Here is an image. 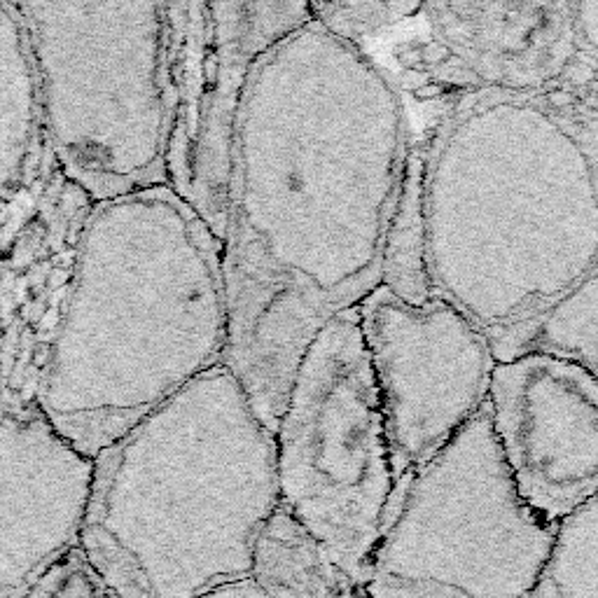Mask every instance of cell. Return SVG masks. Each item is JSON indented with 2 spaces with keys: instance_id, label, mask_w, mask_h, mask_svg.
<instances>
[{
  "instance_id": "obj_4",
  "label": "cell",
  "mask_w": 598,
  "mask_h": 598,
  "mask_svg": "<svg viewBox=\"0 0 598 598\" xmlns=\"http://www.w3.org/2000/svg\"><path fill=\"white\" fill-rule=\"evenodd\" d=\"M278 500L274 428L227 363L94 458L80 547L108 549L155 598L250 577Z\"/></svg>"
},
{
  "instance_id": "obj_17",
  "label": "cell",
  "mask_w": 598,
  "mask_h": 598,
  "mask_svg": "<svg viewBox=\"0 0 598 598\" xmlns=\"http://www.w3.org/2000/svg\"><path fill=\"white\" fill-rule=\"evenodd\" d=\"M526 351L575 360L598 381V267L528 332L517 356Z\"/></svg>"
},
{
  "instance_id": "obj_11",
  "label": "cell",
  "mask_w": 598,
  "mask_h": 598,
  "mask_svg": "<svg viewBox=\"0 0 598 598\" xmlns=\"http://www.w3.org/2000/svg\"><path fill=\"white\" fill-rule=\"evenodd\" d=\"M92 479L94 458L40 405L0 421V598H22L80 547Z\"/></svg>"
},
{
  "instance_id": "obj_12",
  "label": "cell",
  "mask_w": 598,
  "mask_h": 598,
  "mask_svg": "<svg viewBox=\"0 0 598 598\" xmlns=\"http://www.w3.org/2000/svg\"><path fill=\"white\" fill-rule=\"evenodd\" d=\"M433 36L479 89L545 92L580 59L573 3H423Z\"/></svg>"
},
{
  "instance_id": "obj_20",
  "label": "cell",
  "mask_w": 598,
  "mask_h": 598,
  "mask_svg": "<svg viewBox=\"0 0 598 598\" xmlns=\"http://www.w3.org/2000/svg\"><path fill=\"white\" fill-rule=\"evenodd\" d=\"M199 598H264L262 591L255 587L253 580H239V582H227V584H220V587H215L208 591V594L199 596Z\"/></svg>"
},
{
  "instance_id": "obj_15",
  "label": "cell",
  "mask_w": 598,
  "mask_h": 598,
  "mask_svg": "<svg viewBox=\"0 0 598 598\" xmlns=\"http://www.w3.org/2000/svg\"><path fill=\"white\" fill-rule=\"evenodd\" d=\"M423 145L412 136L405 171H402L400 192L388 222L384 243V269L381 288L391 290L402 302L421 304L435 295L428 271V239H426V206H423Z\"/></svg>"
},
{
  "instance_id": "obj_2",
  "label": "cell",
  "mask_w": 598,
  "mask_h": 598,
  "mask_svg": "<svg viewBox=\"0 0 598 598\" xmlns=\"http://www.w3.org/2000/svg\"><path fill=\"white\" fill-rule=\"evenodd\" d=\"M421 145L433 292L510 360L598 267V113L477 89Z\"/></svg>"
},
{
  "instance_id": "obj_7",
  "label": "cell",
  "mask_w": 598,
  "mask_h": 598,
  "mask_svg": "<svg viewBox=\"0 0 598 598\" xmlns=\"http://www.w3.org/2000/svg\"><path fill=\"white\" fill-rule=\"evenodd\" d=\"M274 440L281 507L365 587L398 482L358 309L332 318L304 351Z\"/></svg>"
},
{
  "instance_id": "obj_5",
  "label": "cell",
  "mask_w": 598,
  "mask_h": 598,
  "mask_svg": "<svg viewBox=\"0 0 598 598\" xmlns=\"http://www.w3.org/2000/svg\"><path fill=\"white\" fill-rule=\"evenodd\" d=\"M38 71L45 145L106 201L166 178L164 3H17Z\"/></svg>"
},
{
  "instance_id": "obj_9",
  "label": "cell",
  "mask_w": 598,
  "mask_h": 598,
  "mask_svg": "<svg viewBox=\"0 0 598 598\" xmlns=\"http://www.w3.org/2000/svg\"><path fill=\"white\" fill-rule=\"evenodd\" d=\"M358 316L400 484L486 407L498 360L489 337L437 295L414 307L377 288Z\"/></svg>"
},
{
  "instance_id": "obj_6",
  "label": "cell",
  "mask_w": 598,
  "mask_h": 598,
  "mask_svg": "<svg viewBox=\"0 0 598 598\" xmlns=\"http://www.w3.org/2000/svg\"><path fill=\"white\" fill-rule=\"evenodd\" d=\"M514 486L486 407L395 486L367 598H533L554 545Z\"/></svg>"
},
{
  "instance_id": "obj_10",
  "label": "cell",
  "mask_w": 598,
  "mask_h": 598,
  "mask_svg": "<svg viewBox=\"0 0 598 598\" xmlns=\"http://www.w3.org/2000/svg\"><path fill=\"white\" fill-rule=\"evenodd\" d=\"M486 414L519 496L559 526L598 493V381L575 360L526 351L493 370Z\"/></svg>"
},
{
  "instance_id": "obj_1",
  "label": "cell",
  "mask_w": 598,
  "mask_h": 598,
  "mask_svg": "<svg viewBox=\"0 0 598 598\" xmlns=\"http://www.w3.org/2000/svg\"><path fill=\"white\" fill-rule=\"evenodd\" d=\"M412 136L393 75L314 12L253 68L222 239L227 365L274 430L314 337L381 288Z\"/></svg>"
},
{
  "instance_id": "obj_13",
  "label": "cell",
  "mask_w": 598,
  "mask_h": 598,
  "mask_svg": "<svg viewBox=\"0 0 598 598\" xmlns=\"http://www.w3.org/2000/svg\"><path fill=\"white\" fill-rule=\"evenodd\" d=\"M47 157L29 29L17 3L0 0V206L36 178Z\"/></svg>"
},
{
  "instance_id": "obj_19",
  "label": "cell",
  "mask_w": 598,
  "mask_h": 598,
  "mask_svg": "<svg viewBox=\"0 0 598 598\" xmlns=\"http://www.w3.org/2000/svg\"><path fill=\"white\" fill-rule=\"evenodd\" d=\"M573 24L580 45L575 71L584 78L563 85L577 89L582 101L598 113V3H573Z\"/></svg>"
},
{
  "instance_id": "obj_8",
  "label": "cell",
  "mask_w": 598,
  "mask_h": 598,
  "mask_svg": "<svg viewBox=\"0 0 598 598\" xmlns=\"http://www.w3.org/2000/svg\"><path fill=\"white\" fill-rule=\"evenodd\" d=\"M309 19L311 3H164L166 178L220 241L250 75Z\"/></svg>"
},
{
  "instance_id": "obj_3",
  "label": "cell",
  "mask_w": 598,
  "mask_h": 598,
  "mask_svg": "<svg viewBox=\"0 0 598 598\" xmlns=\"http://www.w3.org/2000/svg\"><path fill=\"white\" fill-rule=\"evenodd\" d=\"M229 358L222 241L169 185L94 201L38 405L99 458Z\"/></svg>"
},
{
  "instance_id": "obj_14",
  "label": "cell",
  "mask_w": 598,
  "mask_h": 598,
  "mask_svg": "<svg viewBox=\"0 0 598 598\" xmlns=\"http://www.w3.org/2000/svg\"><path fill=\"white\" fill-rule=\"evenodd\" d=\"M250 580L264 598H339L356 587L283 507L257 535Z\"/></svg>"
},
{
  "instance_id": "obj_18",
  "label": "cell",
  "mask_w": 598,
  "mask_h": 598,
  "mask_svg": "<svg viewBox=\"0 0 598 598\" xmlns=\"http://www.w3.org/2000/svg\"><path fill=\"white\" fill-rule=\"evenodd\" d=\"M421 10L423 3H311L318 22L351 45L419 17Z\"/></svg>"
},
{
  "instance_id": "obj_16",
  "label": "cell",
  "mask_w": 598,
  "mask_h": 598,
  "mask_svg": "<svg viewBox=\"0 0 598 598\" xmlns=\"http://www.w3.org/2000/svg\"><path fill=\"white\" fill-rule=\"evenodd\" d=\"M533 598H598V493L556 526Z\"/></svg>"
}]
</instances>
